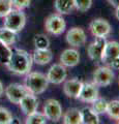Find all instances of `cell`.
Listing matches in <instances>:
<instances>
[{
	"label": "cell",
	"mask_w": 119,
	"mask_h": 124,
	"mask_svg": "<svg viewBox=\"0 0 119 124\" xmlns=\"http://www.w3.org/2000/svg\"><path fill=\"white\" fill-rule=\"evenodd\" d=\"M32 56L25 50L16 49L11 53L10 59L5 66L9 71L19 76L27 75L32 67Z\"/></svg>",
	"instance_id": "cell-1"
},
{
	"label": "cell",
	"mask_w": 119,
	"mask_h": 124,
	"mask_svg": "<svg viewBox=\"0 0 119 124\" xmlns=\"http://www.w3.org/2000/svg\"><path fill=\"white\" fill-rule=\"evenodd\" d=\"M28 92L34 95H38L44 93L48 89L49 81L44 73L41 72H28L25 78V85Z\"/></svg>",
	"instance_id": "cell-2"
},
{
	"label": "cell",
	"mask_w": 119,
	"mask_h": 124,
	"mask_svg": "<svg viewBox=\"0 0 119 124\" xmlns=\"http://www.w3.org/2000/svg\"><path fill=\"white\" fill-rule=\"evenodd\" d=\"M26 24V16L20 9H11L4 17V27L14 32H20Z\"/></svg>",
	"instance_id": "cell-3"
},
{
	"label": "cell",
	"mask_w": 119,
	"mask_h": 124,
	"mask_svg": "<svg viewBox=\"0 0 119 124\" xmlns=\"http://www.w3.org/2000/svg\"><path fill=\"white\" fill-rule=\"evenodd\" d=\"M45 27L48 32L53 35H61L66 28V23L59 14H54L47 18Z\"/></svg>",
	"instance_id": "cell-4"
},
{
	"label": "cell",
	"mask_w": 119,
	"mask_h": 124,
	"mask_svg": "<svg viewBox=\"0 0 119 124\" xmlns=\"http://www.w3.org/2000/svg\"><path fill=\"white\" fill-rule=\"evenodd\" d=\"M114 79V72L111 67L101 66L93 72V83L99 87H107L112 84Z\"/></svg>",
	"instance_id": "cell-5"
},
{
	"label": "cell",
	"mask_w": 119,
	"mask_h": 124,
	"mask_svg": "<svg viewBox=\"0 0 119 124\" xmlns=\"http://www.w3.org/2000/svg\"><path fill=\"white\" fill-rule=\"evenodd\" d=\"M44 114L48 120H51L53 122L59 121L62 117V107L60 102L53 98L46 100L44 106Z\"/></svg>",
	"instance_id": "cell-6"
},
{
	"label": "cell",
	"mask_w": 119,
	"mask_h": 124,
	"mask_svg": "<svg viewBox=\"0 0 119 124\" xmlns=\"http://www.w3.org/2000/svg\"><path fill=\"white\" fill-rule=\"evenodd\" d=\"M106 44H107L106 37H96L94 41H92L88 46L87 53L92 61L96 62V63L102 62V57H103Z\"/></svg>",
	"instance_id": "cell-7"
},
{
	"label": "cell",
	"mask_w": 119,
	"mask_h": 124,
	"mask_svg": "<svg viewBox=\"0 0 119 124\" xmlns=\"http://www.w3.org/2000/svg\"><path fill=\"white\" fill-rule=\"evenodd\" d=\"M47 79L49 83L54 84V85H59L63 83L66 80L67 77V70L64 65L62 64H53L51 67L49 68L48 73H47Z\"/></svg>",
	"instance_id": "cell-8"
},
{
	"label": "cell",
	"mask_w": 119,
	"mask_h": 124,
	"mask_svg": "<svg viewBox=\"0 0 119 124\" xmlns=\"http://www.w3.org/2000/svg\"><path fill=\"white\" fill-rule=\"evenodd\" d=\"M4 92H5L6 97L8 98L10 102L19 104V102L21 101V99L28 93V90L26 89L24 85L14 83V84H9L8 86L5 88Z\"/></svg>",
	"instance_id": "cell-9"
},
{
	"label": "cell",
	"mask_w": 119,
	"mask_h": 124,
	"mask_svg": "<svg viewBox=\"0 0 119 124\" xmlns=\"http://www.w3.org/2000/svg\"><path fill=\"white\" fill-rule=\"evenodd\" d=\"M87 39L86 33L80 27H72L66 33V41L67 44L74 46V48H79L85 45Z\"/></svg>",
	"instance_id": "cell-10"
},
{
	"label": "cell",
	"mask_w": 119,
	"mask_h": 124,
	"mask_svg": "<svg viewBox=\"0 0 119 124\" xmlns=\"http://www.w3.org/2000/svg\"><path fill=\"white\" fill-rule=\"evenodd\" d=\"M90 31L95 37H107L111 33V25L105 19H95L90 23Z\"/></svg>",
	"instance_id": "cell-11"
},
{
	"label": "cell",
	"mask_w": 119,
	"mask_h": 124,
	"mask_svg": "<svg viewBox=\"0 0 119 124\" xmlns=\"http://www.w3.org/2000/svg\"><path fill=\"white\" fill-rule=\"evenodd\" d=\"M98 97V88L94 83H83L79 99L84 102H92Z\"/></svg>",
	"instance_id": "cell-12"
},
{
	"label": "cell",
	"mask_w": 119,
	"mask_h": 124,
	"mask_svg": "<svg viewBox=\"0 0 119 124\" xmlns=\"http://www.w3.org/2000/svg\"><path fill=\"white\" fill-rule=\"evenodd\" d=\"M19 104H20L23 113H24L26 116H28L30 114L34 113L35 111H37L38 100H37V97L35 95L28 92L27 94L21 99V101L19 102Z\"/></svg>",
	"instance_id": "cell-13"
},
{
	"label": "cell",
	"mask_w": 119,
	"mask_h": 124,
	"mask_svg": "<svg viewBox=\"0 0 119 124\" xmlns=\"http://www.w3.org/2000/svg\"><path fill=\"white\" fill-rule=\"evenodd\" d=\"M83 87V82L78 79H71L65 81L63 85V92L67 97L78 98Z\"/></svg>",
	"instance_id": "cell-14"
},
{
	"label": "cell",
	"mask_w": 119,
	"mask_h": 124,
	"mask_svg": "<svg viewBox=\"0 0 119 124\" xmlns=\"http://www.w3.org/2000/svg\"><path fill=\"white\" fill-rule=\"evenodd\" d=\"M60 62L65 67H74L79 64L80 54L76 49H66L61 53Z\"/></svg>",
	"instance_id": "cell-15"
},
{
	"label": "cell",
	"mask_w": 119,
	"mask_h": 124,
	"mask_svg": "<svg viewBox=\"0 0 119 124\" xmlns=\"http://www.w3.org/2000/svg\"><path fill=\"white\" fill-rule=\"evenodd\" d=\"M116 58H119V42L107 41L102 57V62L109 65Z\"/></svg>",
	"instance_id": "cell-16"
},
{
	"label": "cell",
	"mask_w": 119,
	"mask_h": 124,
	"mask_svg": "<svg viewBox=\"0 0 119 124\" xmlns=\"http://www.w3.org/2000/svg\"><path fill=\"white\" fill-rule=\"evenodd\" d=\"M53 59L52 51L49 48L47 49H35L32 55V60L38 65H46L50 63Z\"/></svg>",
	"instance_id": "cell-17"
},
{
	"label": "cell",
	"mask_w": 119,
	"mask_h": 124,
	"mask_svg": "<svg viewBox=\"0 0 119 124\" xmlns=\"http://www.w3.org/2000/svg\"><path fill=\"white\" fill-rule=\"evenodd\" d=\"M54 7L59 15L71 14L76 9L74 0H55Z\"/></svg>",
	"instance_id": "cell-18"
},
{
	"label": "cell",
	"mask_w": 119,
	"mask_h": 124,
	"mask_svg": "<svg viewBox=\"0 0 119 124\" xmlns=\"http://www.w3.org/2000/svg\"><path fill=\"white\" fill-rule=\"evenodd\" d=\"M63 123L64 124H82L81 111L76 108H68L63 115Z\"/></svg>",
	"instance_id": "cell-19"
},
{
	"label": "cell",
	"mask_w": 119,
	"mask_h": 124,
	"mask_svg": "<svg viewBox=\"0 0 119 124\" xmlns=\"http://www.w3.org/2000/svg\"><path fill=\"white\" fill-rule=\"evenodd\" d=\"M81 111V117H82V124H98L99 118L98 115L92 110L91 108H83Z\"/></svg>",
	"instance_id": "cell-20"
},
{
	"label": "cell",
	"mask_w": 119,
	"mask_h": 124,
	"mask_svg": "<svg viewBox=\"0 0 119 124\" xmlns=\"http://www.w3.org/2000/svg\"><path fill=\"white\" fill-rule=\"evenodd\" d=\"M17 39V33L11 31L9 29L5 28H0V40L3 41L7 46H11L16 42Z\"/></svg>",
	"instance_id": "cell-21"
},
{
	"label": "cell",
	"mask_w": 119,
	"mask_h": 124,
	"mask_svg": "<svg viewBox=\"0 0 119 124\" xmlns=\"http://www.w3.org/2000/svg\"><path fill=\"white\" fill-rule=\"evenodd\" d=\"M11 53H13V51L9 48V46H7L6 44L0 40V64L6 65L8 63Z\"/></svg>",
	"instance_id": "cell-22"
},
{
	"label": "cell",
	"mask_w": 119,
	"mask_h": 124,
	"mask_svg": "<svg viewBox=\"0 0 119 124\" xmlns=\"http://www.w3.org/2000/svg\"><path fill=\"white\" fill-rule=\"evenodd\" d=\"M47 117L45 116L44 113L35 111L34 113L30 114L26 118V123L27 124H46L47 123Z\"/></svg>",
	"instance_id": "cell-23"
},
{
	"label": "cell",
	"mask_w": 119,
	"mask_h": 124,
	"mask_svg": "<svg viewBox=\"0 0 119 124\" xmlns=\"http://www.w3.org/2000/svg\"><path fill=\"white\" fill-rule=\"evenodd\" d=\"M92 110H93L97 115L105 114L107 112V108H108V101L103 98L97 97L94 101H92Z\"/></svg>",
	"instance_id": "cell-24"
},
{
	"label": "cell",
	"mask_w": 119,
	"mask_h": 124,
	"mask_svg": "<svg viewBox=\"0 0 119 124\" xmlns=\"http://www.w3.org/2000/svg\"><path fill=\"white\" fill-rule=\"evenodd\" d=\"M106 113L109 115L110 118L119 120V100L115 99L108 102V108H107Z\"/></svg>",
	"instance_id": "cell-25"
},
{
	"label": "cell",
	"mask_w": 119,
	"mask_h": 124,
	"mask_svg": "<svg viewBox=\"0 0 119 124\" xmlns=\"http://www.w3.org/2000/svg\"><path fill=\"white\" fill-rule=\"evenodd\" d=\"M34 46L35 49H47L50 46V40L44 34H38L34 37Z\"/></svg>",
	"instance_id": "cell-26"
},
{
	"label": "cell",
	"mask_w": 119,
	"mask_h": 124,
	"mask_svg": "<svg viewBox=\"0 0 119 124\" xmlns=\"http://www.w3.org/2000/svg\"><path fill=\"white\" fill-rule=\"evenodd\" d=\"M75 3V8L77 10L85 13L88 9H90L92 5V0H74Z\"/></svg>",
	"instance_id": "cell-27"
},
{
	"label": "cell",
	"mask_w": 119,
	"mask_h": 124,
	"mask_svg": "<svg viewBox=\"0 0 119 124\" xmlns=\"http://www.w3.org/2000/svg\"><path fill=\"white\" fill-rule=\"evenodd\" d=\"M13 121V115L7 108L0 107V124H10Z\"/></svg>",
	"instance_id": "cell-28"
},
{
	"label": "cell",
	"mask_w": 119,
	"mask_h": 124,
	"mask_svg": "<svg viewBox=\"0 0 119 124\" xmlns=\"http://www.w3.org/2000/svg\"><path fill=\"white\" fill-rule=\"evenodd\" d=\"M11 9L13 5L10 0H0V18H4Z\"/></svg>",
	"instance_id": "cell-29"
},
{
	"label": "cell",
	"mask_w": 119,
	"mask_h": 124,
	"mask_svg": "<svg viewBox=\"0 0 119 124\" xmlns=\"http://www.w3.org/2000/svg\"><path fill=\"white\" fill-rule=\"evenodd\" d=\"M11 5L13 7H15L16 9H20L23 10L30 5L31 3V0H10Z\"/></svg>",
	"instance_id": "cell-30"
},
{
	"label": "cell",
	"mask_w": 119,
	"mask_h": 124,
	"mask_svg": "<svg viewBox=\"0 0 119 124\" xmlns=\"http://www.w3.org/2000/svg\"><path fill=\"white\" fill-rule=\"evenodd\" d=\"M109 65L112 67V69H119V58H116L115 60H113Z\"/></svg>",
	"instance_id": "cell-31"
},
{
	"label": "cell",
	"mask_w": 119,
	"mask_h": 124,
	"mask_svg": "<svg viewBox=\"0 0 119 124\" xmlns=\"http://www.w3.org/2000/svg\"><path fill=\"white\" fill-rule=\"evenodd\" d=\"M109 2L114 7H119V0H109Z\"/></svg>",
	"instance_id": "cell-32"
},
{
	"label": "cell",
	"mask_w": 119,
	"mask_h": 124,
	"mask_svg": "<svg viewBox=\"0 0 119 124\" xmlns=\"http://www.w3.org/2000/svg\"><path fill=\"white\" fill-rule=\"evenodd\" d=\"M3 92H4V87H3V84H2V82H1V81H0V97H1V96H2Z\"/></svg>",
	"instance_id": "cell-33"
},
{
	"label": "cell",
	"mask_w": 119,
	"mask_h": 124,
	"mask_svg": "<svg viewBox=\"0 0 119 124\" xmlns=\"http://www.w3.org/2000/svg\"><path fill=\"white\" fill-rule=\"evenodd\" d=\"M115 16H116L117 20L119 21V7H116V11H115Z\"/></svg>",
	"instance_id": "cell-34"
}]
</instances>
